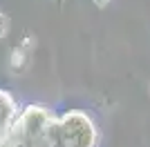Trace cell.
Returning a JSON list of instances; mask_svg holds the SVG:
<instances>
[{
    "instance_id": "3957f363",
    "label": "cell",
    "mask_w": 150,
    "mask_h": 147,
    "mask_svg": "<svg viewBox=\"0 0 150 147\" xmlns=\"http://www.w3.org/2000/svg\"><path fill=\"white\" fill-rule=\"evenodd\" d=\"M7 31H9V18H7L5 13L0 11V38H5Z\"/></svg>"
},
{
    "instance_id": "277c9868",
    "label": "cell",
    "mask_w": 150,
    "mask_h": 147,
    "mask_svg": "<svg viewBox=\"0 0 150 147\" xmlns=\"http://www.w3.org/2000/svg\"><path fill=\"white\" fill-rule=\"evenodd\" d=\"M94 5L96 7H101V9H103V7H108V2H110V0H92Z\"/></svg>"
},
{
    "instance_id": "7a4b0ae2",
    "label": "cell",
    "mask_w": 150,
    "mask_h": 147,
    "mask_svg": "<svg viewBox=\"0 0 150 147\" xmlns=\"http://www.w3.org/2000/svg\"><path fill=\"white\" fill-rule=\"evenodd\" d=\"M34 45H36V38L31 36V34H23V38H20V45H18V47L27 51V49H31Z\"/></svg>"
},
{
    "instance_id": "6da1fadb",
    "label": "cell",
    "mask_w": 150,
    "mask_h": 147,
    "mask_svg": "<svg viewBox=\"0 0 150 147\" xmlns=\"http://www.w3.org/2000/svg\"><path fill=\"white\" fill-rule=\"evenodd\" d=\"M25 65H27V51H25V49H20V47L11 49V56H9V69H11V71H23Z\"/></svg>"
}]
</instances>
